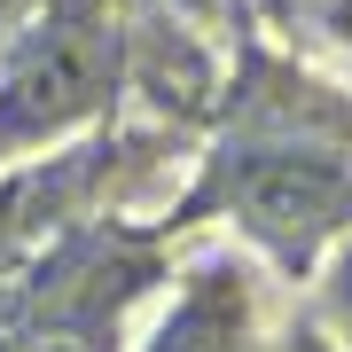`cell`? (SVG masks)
<instances>
[{"mask_svg":"<svg viewBox=\"0 0 352 352\" xmlns=\"http://www.w3.org/2000/svg\"><path fill=\"white\" fill-rule=\"evenodd\" d=\"M180 8H227V0H180Z\"/></svg>","mask_w":352,"mask_h":352,"instance_id":"cell-9","label":"cell"},{"mask_svg":"<svg viewBox=\"0 0 352 352\" xmlns=\"http://www.w3.org/2000/svg\"><path fill=\"white\" fill-rule=\"evenodd\" d=\"M126 32L118 0H24L0 47V164L55 149L110 110Z\"/></svg>","mask_w":352,"mask_h":352,"instance_id":"cell-1","label":"cell"},{"mask_svg":"<svg viewBox=\"0 0 352 352\" xmlns=\"http://www.w3.org/2000/svg\"><path fill=\"white\" fill-rule=\"evenodd\" d=\"M282 352H337V344H321V337H289Z\"/></svg>","mask_w":352,"mask_h":352,"instance_id":"cell-7","label":"cell"},{"mask_svg":"<svg viewBox=\"0 0 352 352\" xmlns=\"http://www.w3.org/2000/svg\"><path fill=\"white\" fill-rule=\"evenodd\" d=\"M133 266L118 258H55V274L24 289V314L8 329V352H118V321L133 298Z\"/></svg>","mask_w":352,"mask_h":352,"instance_id":"cell-3","label":"cell"},{"mask_svg":"<svg viewBox=\"0 0 352 352\" xmlns=\"http://www.w3.org/2000/svg\"><path fill=\"white\" fill-rule=\"evenodd\" d=\"M71 188H78V157H55V164H39V173L0 180V274H8V266L39 243V227L63 212Z\"/></svg>","mask_w":352,"mask_h":352,"instance_id":"cell-5","label":"cell"},{"mask_svg":"<svg viewBox=\"0 0 352 352\" xmlns=\"http://www.w3.org/2000/svg\"><path fill=\"white\" fill-rule=\"evenodd\" d=\"M141 352H251V289H243V274L204 266Z\"/></svg>","mask_w":352,"mask_h":352,"instance_id":"cell-4","label":"cell"},{"mask_svg":"<svg viewBox=\"0 0 352 352\" xmlns=\"http://www.w3.org/2000/svg\"><path fill=\"white\" fill-rule=\"evenodd\" d=\"M16 8H24V0H0V47H8V24H16Z\"/></svg>","mask_w":352,"mask_h":352,"instance_id":"cell-8","label":"cell"},{"mask_svg":"<svg viewBox=\"0 0 352 352\" xmlns=\"http://www.w3.org/2000/svg\"><path fill=\"white\" fill-rule=\"evenodd\" d=\"M219 204L235 212L274 258L305 266L352 219V173L321 149H243L219 173Z\"/></svg>","mask_w":352,"mask_h":352,"instance_id":"cell-2","label":"cell"},{"mask_svg":"<svg viewBox=\"0 0 352 352\" xmlns=\"http://www.w3.org/2000/svg\"><path fill=\"white\" fill-rule=\"evenodd\" d=\"M321 305H329V329L344 337V352H352V243L337 258H329V282H321Z\"/></svg>","mask_w":352,"mask_h":352,"instance_id":"cell-6","label":"cell"}]
</instances>
